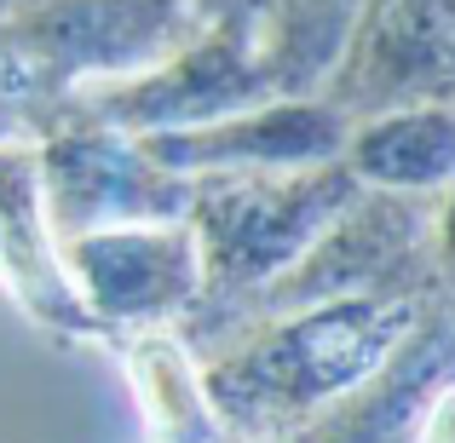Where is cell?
Returning a JSON list of instances; mask_svg holds the SVG:
<instances>
[{
	"label": "cell",
	"instance_id": "4",
	"mask_svg": "<svg viewBox=\"0 0 455 443\" xmlns=\"http://www.w3.org/2000/svg\"><path fill=\"white\" fill-rule=\"evenodd\" d=\"M277 92L289 87L277 75L266 35L213 12L162 64L122 81H92V87L69 92L64 104H52L46 122H99V127H122V133H162V127H196V122L254 110Z\"/></svg>",
	"mask_w": 455,
	"mask_h": 443
},
{
	"label": "cell",
	"instance_id": "10",
	"mask_svg": "<svg viewBox=\"0 0 455 443\" xmlns=\"http://www.w3.org/2000/svg\"><path fill=\"white\" fill-rule=\"evenodd\" d=\"M0 289L18 299L41 328L58 340H99L104 328L87 317V305L69 289L58 265L52 231L41 219V185H35V138L0 145Z\"/></svg>",
	"mask_w": 455,
	"mask_h": 443
},
{
	"label": "cell",
	"instance_id": "7",
	"mask_svg": "<svg viewBox=\"0 0 455 443\" xmlns=\"http://www.w3.org/2000/svg\"><path fill=\"white\" fill-rule=\"evenodd\" d=\"M352 133V115H340L323 92H277L254 110L220 115L196 127H162L133 133L139 150L167 173H289V167L340 162V145Z\"/></svg>",
	"mask_w": 455,
	"mask_h": 443
},
{
	"label": "cell",
	"instance_id": "1",
	"mask_svg": "<svg viewBox=\"0 0 455 443\" xmlns=\"http://www.w3.org/2000/svg\"><path fill=\"white\" fill-rule=\"evenodd\" d=\"M444 299L450 289L352 294V299H323V305L259 317L220 334L190 363H196L213 421L225 426V443L289 438L317 409L346 398L357 380L375 375L403 345V334Z\"/></svg>",
	"mask_w": 455,
	"mask_h": 443
},
{
	"label": "cell",
	"instance_id": "3",
	"mask_svg": "<svg viewBox=\"0 0 455 443\" xmlns=\"http://www.w3.org/2000/svg\"><path fill=\"white\" fill-rule=\"evenodd\" d=\"M208 18L213 0H6L0 92L46 122L69 92L162 64Z\"/></svg>",
	"mask_w": 455,
	"mask_h": 443
},
{
	"label": "cell",
	"instance_id": "12",
	"mask_svg": "<svg viewBox=\"0 0 455 443\" xmlns=\"http://www.w3.org/2000/svg\"><path fill=\"white\" fill-rule=\"evenodd\" d=\"M116 352L127 357V375H133L139 409H145L156 443H225V426L213 421L208 398H202V380L190 352L179 345L173 328H139V334H116Z\"/></svg>",
	"mask_w": 455,
	"mask_h": 443
},
{
	"label": "cell",
	"instance_id": "15",
	"mask_svg": "<svg viewBox=\"0 0 455 443\" xmlns=\"http://www.w3.org/2000/svg\"><path fill=\"white\" fill-rule=\"evenodd\" d=\"M0 6H6V0H0Z\"/></svg>",
	"mask_w": 455,
	"mask_h": 443
},
{
	"label": "cell",
	"instance_id": "5",
	"mask_svg": "<svg viewBox=\"0 0 455 443\" xmlns=\"http://www.w3.org/2000/svg\"><path fill=\"white\" fill-rule=\"evenodd\" d=\"M35 185L52 242L116 225H173L190 213V178L156 167L133 133L99 122H46L35 138Z\"/></svg>",
	"mask_w": 455,
	"mask_h": 443
},
{
	"label": "cell",
	"instance_id": "14",
	"mask_svg": "<svg viewBox=\"0 0 455 443\" xmlns=\"http://www.w3.org/2000/svg\"><path fill=\"white\" fill-rule=\"evenodd\" d=\"M41 115L29 110V104H18L12 99V92H0V145H6V138H41Z\"/></svg>",
	"mask_w": 455,
	"mask_h": 443
},
{
	"label": "cell",
	"instance_id": "11",
	"mask_svg": "<svg viewBox=\"0 0 455 443\" xmlns=\"http://www.w3.org/2000/svg\"><path fill=\"white\" fill-rule=\"evenodd\" d=\"M340 167L363 190L438 196L455 167V115L450 104H398V110L357 115L340 145Z\"/></svg>",
	"mask_w": 455,
	"mask_h": 443
},
{
	"label": "cell",
	"instance_id": "9",
	"mask_svg": "<svg viewBox=\"0 0 455 443\" xmlns=\"http://www.w3.org/2000/svg\"><path fill=\"white\" fill-rule=\"evenodd\" d=\"M444 392H450V299L427 311L369 380H357L346 398H334L329 409H317L306 426H294L277 443H415L421 421L433 415Z\"/></svg>",
	"mask_w": 455,
	"mask_h": 443
},
{
	"label": "cell",
	"instance_id": "2",
	"mask_svg": "<svg viewBox=\"0 0 455 443\" xmlns=\"http://www.w3.org/2000/svg\"><path fill=\"white\" fill-rule=\"evenodd\" d=\"M357 178L340 162L289 167V173H202L190 178V236L202 259V299L179 340L213 328L225 311L259 294L271 277L294 265L334 219L357 202Z\"/></svg>",
	"mask_w": 455,
	"mask_h": 443
},
{
	"label": "cell",
	"instance_id": "13",
	"mask_svg": "<svg viewBox=\"0 0 455 443\" xmlns=\"http://www.w3.org/2000/svg\"><path fill=\"white\" fill-rule=\"evenodd\" d=\"M213 12H220V18L248 23V29H259L271 41V29H277V18L289 12V0H213Z\"/></svg>",
	"mask_w": 455,
	"mask_h": 443
},
{
	"label": "cell",
	"instance_id": "8",
	"mask_svg": "<svg viewBox=\"0 0 455 443\" xmlns=\"http://www.w3.org/2000/svg\"><path fill=\"white\" fill-rule=\"evenodd\" d=\"M450 0H363L323 99L352 122L398 104H450Z\"/></svg>",
	"mask_w": 455,
	"mask_h": 443
},
{
	"label": "cell",
	"instance_id": "6",
	"mask_svg": "<svg viewBox=\"0 0 455 443\" xmlns=\"http://www.w3.org/2000/svg\"><path fill=\"white\" fill-rule=\"evenodd\" d=\"M52 248L76 299L104 328V340L139 328H179L202 299V259L185 219L81 231Z\"/></svg>",
	"mask_w": 455,
	"mask_h": 443
}]
</instances>
